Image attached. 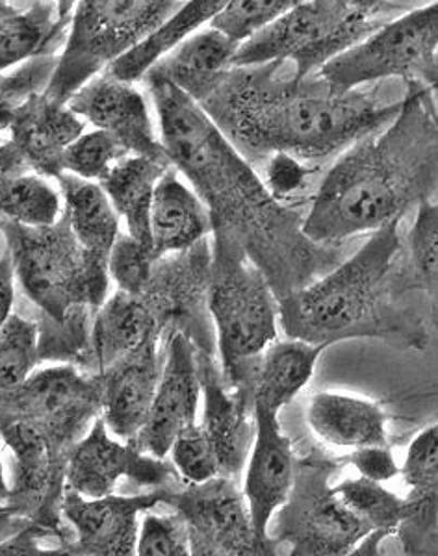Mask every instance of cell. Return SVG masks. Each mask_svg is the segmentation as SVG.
Segmentation results:
<instances>
[{"instance_id": "cell-1", "label": "cell", "mask_w": 438, "mask_h": 556, "mask_svg": "<svg viewBox=\"0 0 438 556\" xmlns=\"http://www.w3.org/2000/svg\"><path fill=\"white\" fill-rule=\"evenodd\" d=\"M165 159L209 210L212 232L229 238L266 275L277 301L322 269L324 251L301 232L293 210L279 203L254 165L210 119L203 106L173 84L143 76Z\"/></svg>"}, {"instance_id": "cell-2", "label": "cell", "mask_w": 438, "mask_h": 556, "mask_svg": "<svg viewBox=\"0 0 438 556\" xmlns=\"http://www.w3.org/2000/svg\"><path fill=\"white\" fill-rule=\"evenodd\" d=\"M403 99L361 88L337 91L316 73L299 76L292 62L280 60L223 71L198 102L254 165L275 152L301 162L338 156L387 127Z\"/></svg>"}, {"instance_id": "cell-3", "label": "cell", "mask_w": 438, "mask_h": 556, "mask_svg": "<svg viewBox=\"0 0 438 556\" xmlns=\"http://www.w3.org/2000/svg\"><path fill=\"white\" fill-rule=\"evenodd\" d=\"M435 89L406 84L395 119L346 149L314 193L301 232L329 245L405 217L437 193Z\"/></svg>"}, {"instance_id": "cell-4", "label": "cell", "mask_w": 438, "mask_h": 556, "mask_svg": "<svg viewBox=\"0 0 438 556\" xmlns=\"http://www.w3.org/2000/svg\"><path fill=\"white\" fill-rule=\"evenodd\" d=\"M403 217L377 228L350 260L325 277L279 299L286 336L311 343H333L362 336H400L390 301L396 254L400 253Z\"/></svg>"}, {"instance_id": "cell-5", "label": "cell", "mask_w": 438, "mask_h": 556, "mask_svg": "<svg viewBox=\"0 0 438 556\" xmlns=\"http://www.w3.org/2000/svg\"><path fill=\"white\" fill-rule=\"evenodd\" d=\"M207 304L216 329L223 380L253 395L256 358L277 340L279 303L261 267L229 238L214 236Z\"/></svg>"}, {"instance_id": "cell-6", "label": "cell", "mask_w": 438, "mask_h": 556, "mask_svg": "<svg viewBox=\"0 0 438 556\" xmlns=\"http://www.w3.org/2000/svg\"><path fill=\"white\" fill-rule=\"evenodd\" d=\"M0 232L13 273L41 316L64 323L71 314L96 312L109 298V256L86 251L64 214L45 227L4 219Z\"/></svg>"}, {"instance_id": "cell-7", "label": "cell", "mask_w": 438, "mask_h": 556, "mask_svg": "<svg viewBox=\"0 0 438 556\" xmlns=\"http://www.w3.org/2000/svg\"><path fill=\"white\" fill-rule=\"evenodd\" d=\"M180 0H77L64 49L43 93L65 104L91 76L99 75L178 7Z\"/></svg>"}, {"instance_id": "cell-8", "label": "cell", "mask_w": 438, "mask_h": 556, "mask_svg": "<svg viewBox=\"0 0 438 556\" xmlns=\"http://www.w3.org/2000/svg\"><path fill=\"white\" fill-rule=\"evenodd\" d=\"M438 8L401 13L374 28L350 49L325 62L316 75L337 91L400 80L435 89L437 84Z\"/></svg>"}, {"instance_id": "cell-9", "label": "cell", "mask_w": 438, "mask_h": 556, "mask_svg": "<svg viewBox=\"0 0 438 556\" xmlns=\"http://www.w3.org/2000/svg\"><path fill=\"white\" fill-rule=\"evenodd\" d=\"M385 21L383 15L359 12L348 0H301L261 33L241 41L230 67L288 60L299 76L314 75Z\"/></svg>"}, {"instance_id": "cell-10", "label": "cell", "mask_w": 438, "mask_h": 556, "mask_svg": "<svg viewBox=\"0 0 438 556\" xmlns=\"http://www.w3.org/2000/svg\"><path fill=\"white\" fill-rule=\"evenodd\" d=\"M338 460L322 453L296 460L292 492L280 506L274 540V544L290 545V555H353L362 538L372 532L333 492L330 477L348 464V456Z\"/></svg>"}, {"instance_id": "cell-11", "label": "cell", "mask_w": 438, "mask_h": 556, "mask_svg": "<svg viewBox=\"0 0 438 556\" xmlns=\"http://www.w3.org/2000/svg\"><path fill=\"white\" fill-rule=\"evenodd\" d=\"M99 416L101 388L97 377L73 364L47 367L12 390L0 392V425H30L71 450Z\"/></svg>"}, {"instance_id": "cell-12", "label": "cell", "mask_w": 438, "mask_h": 556, "mask_svg": "<svg viewBox=\"0 0 438 556\" xmlns=\"http://www.w3.org/2000/svg\"><path fill=\"white\" fill-rule=\"evenodd\" d=\"M165 505L185 521L191 555H272L254 534L248 501L235 479L216 475L198 484H178Z\"/></svg>"}, {"instance_id": "cell-13", "label": "cell", "mask_w": 438, "mask_h": 556, "mask_svg": "<svg viewBox=\"0 0 438 556\" xmlns=\"http://www.w3.org/2000/svg\"><path fill=\"white\" fill-rule=\"evenodd\" d=\"M173 488H154L138 495H102L83 497L65 488L62 519L73 529V538L62 555L133 556L140 529V514L165 505Z\"/></svg>"}, {"instance_id": "cell-14", "label": "cell", "mask_w": 438, "mask_h": 556, "mask_svg": "<svg viewBox=\"0 0 438 556\" xmlns=\"http://www.w3.org/2000/svg\"><path fill=\"white\" fill-rule=\"evenodd\" d=\"M120 479L143 488H177L178 473L172 462L146 455L133 443H117L110 438L102 417L71 450L65 488L93 500L114 493Z\"/></svg>"}, {"instance_id": "cell-15", "label": "cell", "mask_w": 438, "mask_h": 556, "mask_svg": "<svg viewBox=\"0 0 438 556\" xmlns=\"http://www.w3.org/2000/svg\"><path fill=\"white\" fill-rule=\"evenodd\" d=\"M199 401L198 348L190 336L175 330L167 340L151 412L140 432L128 443L146 455L167 458L178 432L198 421Z\"/></svg>"}, {"instance_id": "cell-16", "label": "cell", "mask_w": 438, "mask_h": 556, "mask_svg": "<svg viewBox=\"0 0 438 556\" xmlns=\"http://www.w3.org/2000/svg\"><path fill=\"white\" fill-rule=\"evenodd\" d=\"M254 438L249 451L243 497L248 501L254 534L272 555L274 540L270 538V525L280 506L292 492L296 479V456L292 442L283 432L279 412L264 403L253 401Z\"/></svg>"}, {"instance_id": "cell-17", "label": "cell", "mask_w": 438, "mask_h": 556, "mask_svg": "<svg viewBox=\"0 0 438 556\" xmlns=\"http://www.w3.org/2000/svg\"><path fill=\"white\" fill-rule=\"evenodd\" d=\"M65 104L80 119L112 136L127 154L170 164L154 130L149 102L136 84L102 71L83 84Z\"/></svg>"}, {"instance_id": "cell-18", "label": "cell", "mask_w": 438, "mask_h": 556, "mask_svg": "<svg viewBox=\"0 0 438 556\" xmlns=\"http://www.w3.org/2000/svg\"><path fill=\"white\" fill-rule=\"evenodd\" d=\"M84 127L86 123L67 104L36 93L10 110L7 143L28 172L58 178L64 173L65 147L84 132Z\"/></svg>"}, {"instance_id": "cell-19", "label": "cell", "mask_w": 438, "mask_h": 556, "mask_svg": "<svg viewBox=\"0 0 438 556\" xmlns=\"http://www.w3.org/2000/svg\"><path fill=\"white\" fill-rule=\"evenodd\" d=\"M160 338H151L125 358L97 374L101 388V414L107 429L123 440H133L153 406L164 358Z\"/></svg>"}, {"instance_id": "cell-20", "label": "cell", "mask_w": 438, "mask_h": 556, "mask_svg": "<svg viewBox=\"0 0 438 556\" xmlns=\"http://www.w3.org/2000/svg\"><path fill=\"white\" fill-rule=\"evenodd\" d=\"M198 362L204 399L203 421L199 425L216 451L220 475L236 479L253 445L254 427L249 419L253 416V395L227 384L210 354L199 356V349Z\"/></svg>"}, {"instance_id": "cell-21", "label": "cell", "mask_w": 438, "mask_h": 556, "mask_svg": "<svg viewBox=\"0 0 438 556\" xmlns=\"http://www.w3.org/2000/svg\"><path fill=\"white\" fill-rule=\"evenodd\" d=\"M160 334L159 316L146 298L117 290L93 312L88 349L78 369L89 375L101 374Z\"/></svg>"}, {"instance_id": "cell-22", "label": "cell", "mask_w": 438, "mask_h": 556, "mask_svg": "<svg viewBox=\"0 0 438 556\" xmlns=\"http://www.w3.org/2000/svg\"><path fill=\"white\" fill-rule=\"evenodd\" d=\"M437 425L414 438L405 464L400 469L409 486L405 514L398 525L401 542L409 555H437Z\"/></svg>"}, {"instance_id": "cell-23", "label": "cell", "mask_w": 438, "mask_h": 556, "mask_svg": "<svg viewBox=\"0 0 438 556\" xmlns=\"http://www.w3.org/2000/svg\"><path fill=\"white\" fill-rule=\"evenodd\" d=\"M149 232L157 260L186 253L212 232L209 210L173 165H167L154 188Z\"/></svg>"}, {"instance_id": "cell-24", "label": "cell", "mask_w": 438, "mask_h": 556, "mask_svg": "<svg viewBox=\"0 0 438 556\" xmlns=\"http://www.w3.org/2000/svg\"><path fill=\"white\" fill-rule=\"evenodd\" d=\"M306 424L325 445L355 451L388 445L387 412L372 399L320 392L311 399Z\"/></svg>"}, {"instance_id": "cell-25", "label": "cell", "mask_w": 438, "mask_h": 556, "mask_svg": "<svg viewBox=\"0 0 438 556\" xmlns=\"http://www.w3.org/2000/svg\"><path fill=\"white\" fill-rule=\"evenodd\" d=\"M238 43L212 26H203L190 38L147 71L146 76L160 78L199 101L217 76L233 65Z\"/></svg>"}, {"instance_id": "cell-26", "label": "cell", "mask_w": 438, "mask_h": 556, "mask_svg": "<svg viewBox=\"0 0 438 556\" xmlns=\"http://www.w3.org/2000/svg\"><path fill=\"white\" fill-rule=\"evenodd\" d=\"M67 25L52 0H13L0 12V75L33 58L54 54Z\"/></svg>"}, {"instance_id": "cell-27", "label": "cell", "mask_w": 438, "mask_h": 556, "mask_svg": "<svg viewBox=\"0 0 438 556\" xmlns=\"http://www.w3.org/2000/svg\"><path fill=\"white\" fill-rule=\"evenodd\" d=\"M329 345L298 338L270 343L256 358L253 375V401L280 412L290 405L312 379L320 356Z\"/></svg>"}, {"instance_id": "cell-28", "label": "cell", "mask_w": 438, "mask_h": 556, "mask_svg": "<svg viewBox=\"0 0 438 556\" xmlns=\"http://www.w3.org/2000/svg\"><path fill=\"white\" fill-rule=\"evenodd\" d=\"M229 0H180L178 7L173 10L153 33L134 45L130 51L121 54L114 64L107 67V73L125 80V83H141L147 71L151 70L160 58L173 51L177 45L198 33L210 21L216 17Z\"/></svg>"}, {"instance_id": "cell-29", "label": "cell", "mask_w": 438, "mask_h": 556, "mask_svg": "<svg viewBox=\"0 0 438 556\" xmlns=\"http://www.w3.org/2000/svg\"><path fill=\"white\" fill-rule=\"evenodd\" d=\"M167 165L140 154H125L99 180L120 219L127 223L128 236L147 247H151L149 214L154 188Z\"/></svg>"}, {"instance_id": "cell-30", "label": "cell", "mask_w": 438, "mask_h": 556, "mask_svg": "<svg viewBox=\"0 0 438 556\" xmlns=\"http://www.w3.org/2000/svg\"><path fill=\"white\" fill-rule=\"evenodd\" d=\"M0 215L26 227H45L62 215V199L49 178L28 172L17 154L0 141Z\"/></svg>"}, {"instance_id": "cell-31", "label": "cell", "mask_w": 438, "mask_h": 556, "mask_svg": "<svg viewBox=\"0 0 438 556\" xmlns=\"http://www.w3.org/2000/svg\"><path fill=\"white\" fill-rule=\"evenodd\" d=\"M57 180L64 199L62 214L70 223L71 232L89 253L109 256L121 232L120 215L110 203L107 191L96 180L71 173H62Z\"/></svg>"}, {"instance_id": "cell-32", "label": "cell", "mask_w": 438, "mask_h": 556, "mask_svg": "<svg viewBox=\"0 0 438 556\" xmlns=\"http://www.w3.org/2000/svg\"><path fill=\"white\" fill-rule=\"evenodd\" d=\"M333 492L351 513L372 527V531L392 534L405 514V500L381 486V482L372 481L366 477L346 479L333 486Z\"/></svg>"}, {"instance_id": "cell-33", "label": "cell", "mask_w": 438, "mask_h": 556, "mask_svg": "<svg viewBox=\"0 0 438 556\" xmlns=\"http://www.w3.org/2000/svg\"><path fill=\"white\" fill-rule=\"evenodd\" d=\"M38 321L10 314L0 327V392L25 382L39 364Z\"/></svg>"}, {"instance_id": "cell-34", "label": "cell", "mask_w": 438, "mask_h": 556, "mask_svg": "<svg viewBox=\"0 0 438 556\" xmlns=\"http://www.w3.org/2000/svg\"><path fill=\"white\" fill-rule=\"evenodd\" d=\"M438 210L435 199L418 204L416 219L409 232V290L426 291L431 301L437 295Z\"/></svg>"}, {"instance_id": "cell-35", "label": "cell", "mask_w": 438, "mask_h": 556, "mask_svg": "<svg viewBox=\"0 0 438 556\" xmlns=\"http://www.w3.org/2000/svg\"><path fill=\"white\" fill-rule=\"evenodd\" d=\"M299 2L301 0H229L209 26L240 45L279 20L288 10L298 7Z\"/></svg>"}, {"instance_id": "cell-36", "label": "cell", "mask_w": 438, "mask_h": 556, "mask_svg": "<svg viewBox=\"0 0 438 556\" xmlns=\"http://www.w3.org/2000/svg\"><path fill=\"white\" fill-rule=\"evenodd\" d=\"M125 154V149L112 136L96 128L91 132L80 134L65 147L62 169L64 173L99 182L110 172V167Z\"/></svg>"}, {"instance_id": "cell-37", "label": "cell", "mask_w": 438, "mask_h": 556, "mask_svg": "<svg viewBox=\"0 0 438 556\" xmlns=\"http://www.w3.org/2000/svg\"><path fill=\"white\" fill-rule=\"evenodd\" d=\"M170 453L173 468L177 469L183 481L198 484L220 475L216 451L198 421L178 432Z\"/></svg>"}, {"instance_id": "cell-38", "label": "cell", "mask_w": 438, "mask_h": 556, "mask_svg": "<svg viewBox=\"0 0 438 556\" xmlns=\"http://www.w3.org/2000/svg\"><path fill=\"white\" fill-rule=\"evenodd\" d=\"M154 258L151 247L134 240L133 236L120 235L109 254L110 278L121 291L140 295L151 280Z\"/></svg>"}, {"instance_id": "cell-39", "label": "cell", "mask_w": 438, "mask_h": 556, "mask_svg": "<svg viewBox=\"0 0 438 556\" xmlns=\"http://www.w3.org/2000/svg\"><path fill=\"white\" fill-rule=\"evenodd\" d=\"M136 555L140 556H188L191 555L190 538L186 525L178 514L159 516L146 514L141 519Z\"/></svg>"}, {"instance_id": "cell-40", "label": "cell", "mask_w": 438, "mask_h": 556, "mask_svg": "<svg viewBox=\"0 0 438 556\" xmlns=\"http://www.w3.org/2000/svg\"><path fill=\"white\" fill-rule=\"evenodd\" d=\"M264 164L266 165H264L262 182L279 203H285L305 190L306 180L311 175V169L305 162L293 159L285 152H275Z\"/></svg>"}, {"instance_id": "cell-41", "label": "cell", "mask_w": 438, "mask_h": 556, "mask_svg": "<svg viewBox=\"0 0 438 556\" xmlns=\"http://www.w3.org/2000/svg\"><path fill=\"white\" fill-rule=\"evenodd\" d=\"M348 464H351L361 477L372 481H392L400 475V466L388 445H370V447L351 451L348 455Z\"/></svg>"}, {"instance_id": "cell-42", "label": "cell", "mask_w": 438, "mask_h": 556, "mask_svg": "<svg viewBox=\"0 0 438 556\" xmlns=\"http://www.w3.org/2000/svg\"><path fill=\"white\" fill-rule=\"evenodd\" d=\"M47 536H51V534L45 531L43 527L28 523L25 529H21L13 536L7 538L4 542H0V556L54 555L52 551H43L39 547V540H43Z\"/></svg>"}, {"instance_id": "cell-43", "label": "cell", "mask_w": 438, "mask_h": 556, "mask_svg": "<svg viewBox=\"0 0 438 556\" xmlns=\"http://www.w3.org/2000/svg\"><path fill=\"white\" fill-rule=\"evenodd\" d=\"M13 280H15V273H13L12 258L10 254L4 253L0 256V327L12 314L13 298H15Z\"/></svg>"}, {"instance_id": "cell-44", "label": "cell", "mask_w": 438, "mask_h": 556, "mask_svg": "<svg viewBox=\"0 0 438 556\" xmlns=\"http://www.w3.org/2000/svg\"><path fill=\"white\" fill-rule=\"evenodd\" d=\"M33 523L28 519L20 518L8 508L7 501L0 500V542L13 536L15 532L25 529L26 525Z\"/></svg>"}, {"instance_id": "cell-45", "label": "cell", "mask_w": 438, "mask_h": 556, "mask_svg": "<svg viewBox=\"0 0 438 556\" xmlns=\"http://www.w3.org/2000/svg\"><path fill=\"white\" fill-rule=\"evenodd\" d=\"M13 106H15V104L0 91V134L7 132L8 114H10V110H12ZM0 141H2V136H0Z\"/></svg>"}, {"instance_id": "cell-46", "label": "cell", "mask_w": 438, "mask_h": 556, "mask_svg": "<svg viewBox=\"0 0 438 556\" xmlns=\"http://www.w3.org/2000/svg\"><path fill=\"white\" fill-rule=\"evenodd\" d=\"M52 2L57 4L60 17L70 23L71 13H73V8H75V4H77V0H52Z\"/></svg>"}, {"instance_id": "cell-47", "label": "cell", "mask_w": 438, "mask_h": 556, "mask_svg": "<svg viewBox=\"0 0 438 556\" xmlns=\"http://www.w3.org/2000/svg\"><path fill=\"white\" fill-rule=\"evenodd\" d=\"M8 492H10V488L4 479V466H2V455H0V500L7 501Z\"/></svg>"}, {"instance_id": "cell-48", "label": "cell", "mask_w": 438, "mask_h": 556, "mask_svg": "<svg viewBox=\"0 0 438 556\" xmlns=\"http://www.w3.org/2000/svg\"><path fill=\"white\" fill-rule=\"evenodd\" d=\"M12 2L13 0H0V12H2V10H7V8L12 4Z\"/></svg>"}, {"instance_id": "cell-49", "label": "cell", "mask_w": 438, "mask_h": 556, "mask_svg": "<svg viewBox=\"0 0 438 556\" xmlns=\"http://www.w3.org/2000/svg\"><path fill=\"white\" fill-rule=\"evenodd\" d=\"M2 225H4V217L0 215V230H2Z\"/></svg>"}]
</instances>
